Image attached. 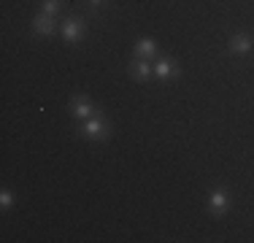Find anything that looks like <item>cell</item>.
Masks as SVG:
<instances>
[{
	"label": "cell",
	"instance_id": "obj_7",
	"mask_svg": "<svg viewBox=\"0 0 254 243\" xmlns=\"http://www.w3.org/2000/svg\"><path fill=\"white\" fill-rule=\"evenodd\" d=\"M127 73H130L135 81H149V78L154 76V62L152 60H141V57H135L130 65H127Z\"/></svg>",
	"mask_w": 254,
	"mask_h": 243
},
{
	"label": "cell",
	"instance_id": "obj_12",
	"mask_svg": "<svg viewBox=\"0 0 254 243\" xmlns=\"http://www.w3.org/2000/svg\"><path fill=\"white\" fill-rule=\"evenodd\" d=\"M108 0H87V8H89V14H98V11L106 5Z\"/></svg>",
	"mask_w": 254,
	"mask_h": 243
},
{
	"label": "cell",
	"instance_id": "obj_4",
	"mask_svg": "<svg viewBox=\"0 0 254 243\" xmlns=\"http://www.w3.org/2000/svg\"><path fill=\"white\" fill-rule=\"evenodd\" d=\"M33 33L35 35H44V38H52V35H57L60 33V19L57 16H46V14H41L38 11V16L33 19Z\"/></svg>",
	"mask_w": 254,
	"mask_h": 243
},
{
	"label": "cell",
	"instance_id": "obj_8",
	"mask_svg": "<svg viewBox=\"0 0 254 243\" xmlns=\"http://www.w3.org/2000/svg\"><path fill=\"white\" fill-rule=\"evenodd\" d=\"M179 76V62L173 57H160L154 60V78L160 81H168V78H176Z\"/></svg>",
	"mask_w": 254,
	"mask_h": 243
},
{
	"label": "cell",
	"instance_id": "obj_6",
	"mask_svg": "<svg viewBox=\"0 0 254 243\" xmlns=\"http://www.w3.org/2000/svg\"><path fill=\"white\" fill-rule=\"evenodd\" d=\"M254 52V35L252 33H235L227 41V54H249Z\"/></svg>",
	"mask_w": 254,
	"mask_h": 243
},
{
	"label": "cell",
	"instance_id": "obj_1",
	"mask_svg": "<svg viewBox=\"0 0 254 243\" xmlns=\"http://www.w3.org/2000/svg\"><path fill=\"white\" fill-rule=\"evenodd\" d=\"M78 135L87 138V141H106V138L111 135V122H108V119L98 111L95 117H89V119L81 122V127H78Z\"/></svg>",
	"mask_w": 254,
	"mask_h": 243
},
{
	"label": "cell",
	"instance_id": "obj_10",
	"mask_svg": "<svg viewBox=\"0 0 254 243\" xmlns=\"http://www.w3.org/2000/svg\"><path fill=\"white\" fill-rule=\"evenodd\" d=\"M63 8H65V0H41V14H46V16H57L60 19Z\"/></svg>",
	"mask_w": 254,
	"mask_h": 243
},
{
	"label": "cell",
	"instance_id": "obj_11",
	"mask_svg": "<svg viewBox=\"0 0 254 243\" xmlns=\"http://www.w3.org/2000/svg\"><path fill=\"white\" fill-rule=\"evenodd\" d=\"M14 192H11V189H3V192H0V205H3V211H8L11 208V205H14Z\"/></svg>",
	"mask_w": 254,
	"mask_h": 243
},
{
	"label": "cell",
	"instance_id": "obj_3",
	"mask_svg": "<svg viewBox=\"0 0 254 243\" xmlns=\"http://www.w3.org/2000/svg\"><path fill=\"white\" fill-rule=\"evenodd\" d=\"M230 192H227V186H214V189L208 192V200H205V208H208V214L211 216H225L227 214V208H230Z\"/></svg>",
	"mask_w": 254,
	"mask_h": 243
},
{
	"label": "cell",
	"instance_id": "obj_2",
	"mask_svg": "<svg viewBox=\"0 0 254 243\" xmlns=\"http://www.w3.org/2000/svg\"><path fill=\"white\" fill-rule=\"evenodd\" d=\"M60 35H63L65 44L76 46L78 41H84V35H87V19L70 14L68 19H63V24H60Z\"/></svg>",
	"mask_w": 254,
	"mask_h": 243
},
{
	"label": "cell",
	"instance_id": "obj_5",
	"mask_svg": "<svg viewBox=\"0 0 254 243\" xmlns=\"http://www.w3.org/2000/svg\"><path fill=\"white\" fill-rule=\"evenodd\" d=\"M70 114H73L78 122H84V119L95 117L98 108L92 106V100H89L87 95H73V97H70Z\"/></svg>",
	"mask_w": 254,
	"mask_h": 243
},
{
	"label": "cell",
	"instance_id": "obj_9",
	"mask_svg": "<svg viewBox=\"0 0 254 243\" xmlns=\"http://www.w3.org/2000/svg\"><path fill=\"white\" fill-rule=\"evenodd\" d=\"M132 54H135V57H141V60H152V62H154V57H157V41L154 38H138L135 46H132Z\"/></svg>",
	"mask_w": 254,
	"mask_h": 243
}]
</instances>
